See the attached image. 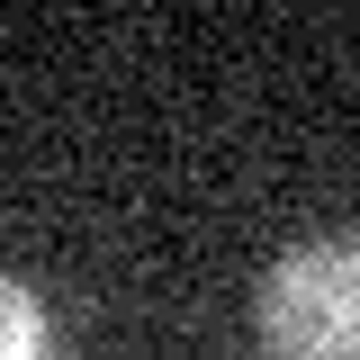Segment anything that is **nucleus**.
<instances>
[{
	"instance_id": "f03ea898",
	"label": "nucleus",
	"mask_w": 360,
	"mask_h": 360,
	"mask_svg": "<svg viewBox=\"0 0 360 360\" xmlns=\"http://www.w3.org/2000/svg\"><path fill=\"white\" fill-rule=\"evenodd\" d=\"M0 360H54V324H45L37 288L0 279Z\"/></svg>"
},
{
	"instance_id": "f257e3e1",
	"label": "nucleus",
	"mask_w": 360,
	"mask_h": 360,
	"mask_svg": "<svg viewBox=\"0 0 360 360\" xmlns=\"http://www.w3.org/2000/svg\"><path fill=\"white\" fill-rule=\"evenodd\" d=\"M262 360H360V234H315L279 252L252 297Z\"/></svg>"
}]
</instances>
